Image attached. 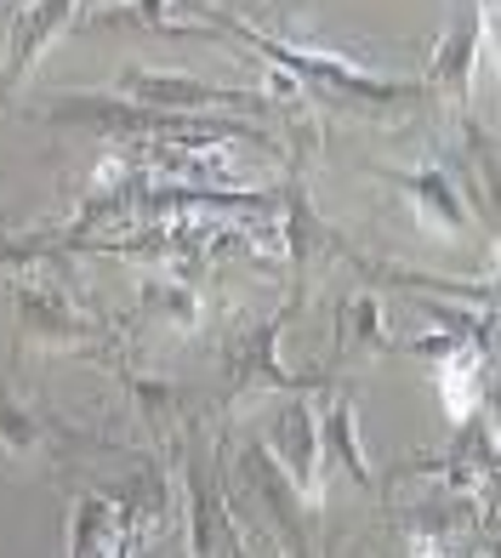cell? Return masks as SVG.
<instances>
[{"mask_svg":"<svg viewBox=\"0 0 501 558\" xmlns=\"http://www.w3.org/2000/svg\"><path fill=\"white\" fill-rule=\"evenodd\" d=\"M291 308H296V296H291L273 319H250V325H240V331L222 337V393H217L222 416H234L240 404L257 399V393H308V388H331V376H325V371L296 376V371L280 365V353H273V348H280V325H285Z\"/></svg>","mask_w":501,"mask_h":558,"instance_id":"cell-1","label":"cell"},{"mask_svg":"<svg viewBox=\"0 0 501 558\" xmlns=\"http://www.w3.org/2000/svg\"><path fill=\"white\" fill-rule=\"evenodd\" d=\"M12 314H17V337L29 348H58V353H109L114 348L109 325L86 319L58 286H46L40 274L12 279Z\"/></svg>","mask_w":501,"mask_h":558,"instance_id":"cell-2","label":"cell"},{"mask_svg":"<svg viewBox=\"0 0 501 558\" xmlns=\"http://www.w3.org/2000/svg\"><path fill=\"white\" fill-rule=\"evenodd\" d=\"M0 450H7L12 462H46V456H58V450H74V456L120 450V439L86 434V427H69L63 416L40 411V404H23L17 393L0 388Z\"/></svg>","mask_w":501,"mask_h":558,"instance_id":"cell-3","label":"cell"},{"mask_svg":"<svg viewBox=\"0 0 501 558\" xmlns=\"http://www.w3.org/2000/svg\"><path fill=\"white\" fill-rule=\"evenodd\" d=\"M114 97L125 104H143V109H166V114H206V109H262L257 92H229V86H211V81H194V74H166V69H120Z\"/></svg>","mask_w":501,"mask_h":558,"instance_id":"cell-4","label":"cell"},{"mask_svg":"<svg viewBox=\"0 0 501 558\" xmlns=\"http://www.w3.org/2000/svg\"><path fill=\"white\" fill-rule=\"evenodd\" d=\"M268 456L280 462V473L291 478V490L303 496L308 513H319L325 501V450H319V416L303 404V393H291V404L273 422V434L262 439Z\"/></svg>","mask_w":501,"mask_h":558,"instance_id":"cell-5","label":"cell"},{"mask_svg":"<svg viewBox=\"0 0 501 558\" xmlns=\"http://www.w3.org/2000/svg\"><path fill=\"white\" fill-rule=\"evenodd\" d=\"M81 29H132V35H166V40H211L222 35L217 23L206 17L199 0H109L91 17H81Z\"/></svg>","mask_w":501,"mask_h":558,"instance_id":"cell-6","label":"cell"},{"mask_svg":"<svg viewBox=\"0 0 501 558\" xmlns=\"http://www.w3.org/2000/svg\"><path fill=\"white\" fill-rule=\"evenodd\" d=\"M382 183L399 189V199L411 206V217L428 228V234H444V240H467V228H473V211H467V199L462 189L450 183V171L439 166H416V171H376Z\"/></svg>","mask_w":501,"mask_h":558,"instance_id":"cell-7","label":"cell"},{"mask_svg":"<svg viewBox=\"0 0 501 558\" xmlns=\"http://www.w3.org/2000/svg\"><path fill=\"white\" fill-rule=\"evenodd\" d=\"M479 46H485V7L479 0H456V17L433 52V69H428V86L433 97H450V104H467L473 97V74H479Z\"/></svg>","mask_w":501,"mask_h":558,"instance_id":"cell-8","label":"cell"},{"mask_svg":"<svg viewBox=\"0 0 501 558\" xmlns=\"http://www.w3.org/2000/svg\"><path fill=\"white\" fill-rule=\"evenodd\" d=\"M74 7H81V0H35V7L12 23L7 58H0V97H12L23 81H29V69L40 63V52L74 23Z\"/></svg>","mask_w":501,"mask_h":558,"instance_id":"cell-9","label":"cell"},{"mask_svg":"<svg viewBox=\"0 0 501 558\" xmlns=\"http://www.w3.org/2000/svg\"><path fill=\"white\" fill-rule=\"evenodd\" d=\"M399 337H393V325L382 314V302H376L370 291L359 296H347L342 308H337V353L347 365H365V360H382V353H393Z\"/></svg>","mask_w":501,"mask_h":558,"instance_id":"cell-10","label":"cell"},{"mask_svg":"<svg viewBox=\"0 0 501 558\" xmlns=\"http://www.w3.org/2000/svg\"><path fill=\"white\" fill-rule=\"evenodd\" d=\"M137 314L155 319L171 337H188V331H199V319H206V296H199V286L183 274H155L137 286Z\"/></svg>","mask_w":501,"mask_h":558,"instance_id":"cell-11","label":"cell"},{"mask_svg":"<svg viewBox=\"0 0 501 558\" xmlns=\"http://www.w3.org/2000/svg\"><path fill=\"white\" fill-rule=\"evenodd\" d=\"M120 393H125V411H132L143 427H155V434H171V427H183L194 393L183 383H166V376H137V371H120Z\"/></svg>","mask_w":501,"mask_h":558,"instance_id":"cell-12","label":"cell"},{"mask_svg":"<svg viewBox=\"0 0 501 558\" xmlns=\"http://www.w3.org/2000/svg\"><path fill=\"white\" fill-rule=\"evenodd\" d=\"M319 450H325V462L347 468L354 485H370L365 445H359V404H354V393H347V388H337L331 404H325V416H319Z\"/></svg>","mask_w":501,"mask_h":558,"instance_id":"cell-13","label":"cell"}]
</instances>
